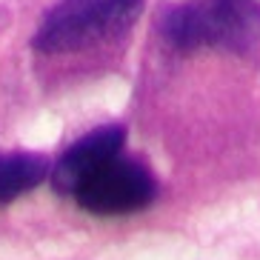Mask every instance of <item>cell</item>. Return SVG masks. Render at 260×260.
<instances>
[{
  "label": "cell",
  "instance_id": "obj_5",
  "mask_svg": "<svg viewBox=\"0 0 260 260\" xmlns=\"http://www.w3.org/2000/svg\"><path fill=\"white\" fill-rule=\"evenodd\" d=\"M52 175V163L43 154L31 152H6L0 154V203L29 194Z\"/></svg>",
  "mask_w": 260,
  "mask_h": 260
},
{
  "label": "cell",
  "instance_id": "obj_2",
  "mask_svg": "<svg viewBox=\"0 0 260 260\" xmlns=\"http://www.w3.org/2000/svg\"><path fill=\"white\" fill-rule=\"evenodd\" d=\"M140 9L143 0H57L43 15L31 43L43 54L80 52L126 31Z\"/></svg>",
  "mask_w": 260,
  "mask_h": 260
},
{
  "label": "cell",
  "instance_id": "obj_1",
  "mask_svg": "<svg viewBox=\"0 0 260 260\" xmlns=\"http://www.w3.org/2000/svg\"><path fill=\"white\" fill-rule=\"evenodd\" d=\"M157 31L177 52H246L260 43V0L175 3L157 17Z\"/></svg>",
  "mask_w": 260,
  "mask_h": 260
},
{
  "label": "cell",
  "instance_id": "obj_4",
  "mask_svg": "<svg viewBox=\"0 0 260 260\" xmlns=\"http://www.w3.org/2000/svg\"><path fill=\"white\" fill-rule=\"evenodd\" d=\"M123 143H126V129L117 126V123H109V126H100V129L83 135L80 140L66 149L60 154V160L52 166V186L54 191L60 194H72L89 180V177L98 172L100 166H106L112 157L123 152Z\"/></svg>",
  "mask_w": 260,
  "mask_h": 260
},
{
  "label": "cell",
  "instance_id": "obj_3",
  "mask_svg": "<svg viewBox=\"0 0 260 260\" xmlns=\"http://www.w3.org/2000/svg\"><path fill=\"white\" fill-rule=\"evenodd\" d=\"M157 198V180L135 157H112L75 191L77 206L92 214H132Z\"/></svg>",
  "mask_w": 260,
  "mask_h": 260
}]
</instances>
